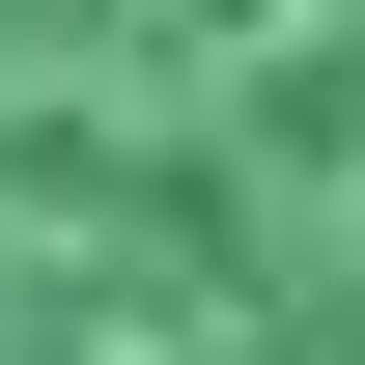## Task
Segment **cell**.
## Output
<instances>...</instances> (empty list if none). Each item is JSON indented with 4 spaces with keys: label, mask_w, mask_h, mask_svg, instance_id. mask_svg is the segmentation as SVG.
<instances>
[{
    "label": "cell",
    "mask_w": 365,
    "mask_h": 365,
    "mask_svg": "<svg viewBox=\"0 0 365 365\" xmlns=\"http://www.w3.org/2000/svg\"><path fill=\"white\" fill-rule=\"evenodd\" d=\"M0 365H365V0H0Z\"/></svg>",
    "instance_id": "1"
}]
</instances>
